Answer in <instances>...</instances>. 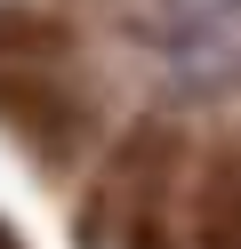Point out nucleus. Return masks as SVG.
<instances>
[{
	"label": "nucleus",
	"instance_id": "1",
	"mask_svg": "<svg viewBox=\"0 0 241 249\" xmlns=\"http://www.w3.org/2000/svg\"><path fill=\"white\" fill-rule=\"evenodd\" d=\"M193 153L177 121H145L96 161L80 201V241L89 249H185V193Z\"/></svg>",
	"mask_w": 241,
	"mask_h": 249
},
{
	"label": "nucleus",
	"instance_id": "2",
	"mask_svg": "<svg viewBox=\"0 0 241 249\" xmlns=\"http://www.w3.org/2000/svg\"><path fill=\"white\" fill-rule=\"evenodd\" d=\"M0 129L40 169H64L89 145V97L73 89L56 40L24 17H0Z\"/></svg>",
	"mask_w": 241,
	"mask_h": 249
},
{
	"label": "nucleus",
	"instance_id": "3",
	"mask_svg": "<svg viewBox=\"0 0 241 249\" xmlns=\"http://www.w3.org/2000/svg\"><path fill=\"white\" fill-rule=\"evenodd\" d=\"M185 249H241V137H217L193 153Z\"/></svg>",
	"mask_w": 241,
	"mask_h": 249
}]
</instances>
